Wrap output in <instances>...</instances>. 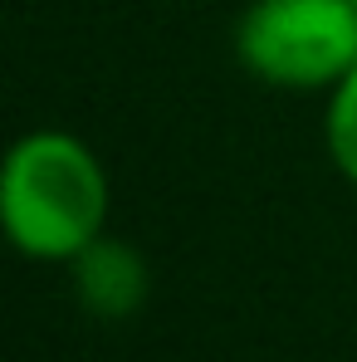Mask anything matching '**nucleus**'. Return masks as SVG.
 I'll return each instance as SVG.
<instances>
[{"label": "nucleus", "instance_id": "nucleus-1", "mask_svg": "<svg viewBox=\"0 0 357 362\" xmlns=\"http://www.w3.org/2000/svg\"><path fill=\"white\" fill-rule=\"evenodd\" d=\"M113 186L98 152L64 127L25 132L0 167V226L25 259L69 264L108 230Z\"/></svg>", "mask_w": 357, "mask_h": 362}, {"label": "nucleus", "instance_id": "nucleus-5", "mask_svg": "<svg viewBox=\"0 0 357 362\" xmlns=\"http://www.w3.org/2000/svg\"><path fill=\"white\" fill-rule=\"evenodd\" d=\"M353 5H357V0H353Z\"/></svg>", "mask_w": 357, "mask_h": 362}, {"label": "nucleus", "instance_id": "nucleus-4", "mask_svg": "<svg viewBox=\"0 0 357 362\" xmlns=\"http://www.w3.org/2000/svg\"><path fill=\"white\" fill-rule=\"evenodd\" d=\"M323 142H328V157H333L338 177L357 186V64L343 74V83L328 93V108H323Z\"/></svg>", "mask_w": 357, "mask_h": 362}, {"label": "nucleus", "instance_id": "nucleus-2", "mask_svg": "<svg viewBox=\"0 0 357 362\" xmlns=\"http://www.w3.org/2000/svg\"><path fill=\"white\" fill-rule=\"evenodd\" d=\"M240 64L284 93H333L357 64L353 0H250L235 25Z\"/></svg>", "mask_w": 357, "mask_h": 362}, {"label": "nucleus", "instance_id": "nucleus-3", "mask_svg": "<svg viewBox=\"0 0 357 362\" xmlns=\"http://www.w3.org/2000/svg\"><path fill=\"white\" fill-rule=\"evenodd\" d=\"M74 274V294L93 318H132L147 294H152V269L147 255L137 245L118 240V235H98L78 259H69Z\"/></svg>", "mask_w": 357, "mask_h": 362}]
</instances>
